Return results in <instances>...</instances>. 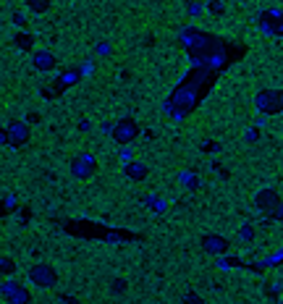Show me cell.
<instances>
[{
	"label": "cell",
	"mask_w": 283,
	"mask_h": 304,
	"mask_svg": "<svg viewBox=\"0 0 283 304\" xmlns=\"http://www.w3.org/2000/svg\"><path fill=\"white\" fill-rule=\"evenodd\" d=\"M241 239H252V228H249V226H244V231H241Z\"/></svg>",
	"instance_id": "cell-21"
},
{
	"label": "cell",
	"mask_w": 283,
	"mask_h": 304,
	"mask_svg": "<svg viewBox=\"0 0 283 304\" xmlns=\"http://www.w3.org/2000/svg\"><path fill=\"white\" fill-rule=\"evenodd\" d=\"M199 11H202V6H199V3H189V14H192V16H199Z\"/></svg>",
	"instance_id": "cell-17"
},
{
	"label": "cell",
	"mask_w": 283,
	"mask_h": 304,
	"mask_svg": "<svg viewBox=\"0 0 283 304\" xmlns=\"http://www.w3.org/2000/svg\"><path fill=\"white\" fill-rule=\"evenodd\" d=\"M202 249H205L207 254L220 257V254L228 252V239L218 236V233H205V236H202Z\"/></svg>",
	"instance_id": "cell-7"
},
{
	"label": "cell",
	"mask_w": 283,
	"mask_h": 304,
	"mask_svg": "<svg viewBox=\"0 0 283 304\" xmlns=\"http://www.w3.org/2000/svg\"><path fill=\"white\" fill-rule=\"evenodd\" d=\"M79 128H81V131H89L92 123H89V121H81V123H79Z\"/></svg>",
	"instance_id": "cell-22"
},
{
	"label": "cell",
	"mask_w": 283,
	"mask_h": 304,
	"mask_svg": "<svg viewBox=\"0 0 283 304\" xmlns=\"http://www.w3.org/2000/svg\"><path fill=\"white\" fill-rule=\"evenodd\" d=\"M24 6H27L32 14H47L53 6V0H24Z\"/></svg>",
	"instance_id": "cell-12"
},
{
	"label": "cell",
	"mask_w": 283,
	"mask_h": 304,
	"mask_svg": "<svg viewBox=\"0 0 283 304\" xmlns=\"http://www.w3.org/2000/svg\"><path fill=\"white\" fill-rule=\"evenodd\" d=\"M254 108H257V113H262V115L280 113V108H283L280 89H259L257 97H254Z\"/></svg>",
	"instance_id": "cell-2"
},
{
	"label": "cell",
	"mask_w": 283,
	"mask_h": 304,
	"mask_svg": "<svg viewBox=\"0 0 283 304\" xmlns=\"http://www.w3.org/2000/svg\"><path fill=\"white\" fill-rule=\"evenodd\" d=\"M16 270V262L11 257H0V273H14Z\"/></svg>",
	"instance_id": "cell-13"
},
{
	"label": "cell",
	"mask_w": 283,
	"mask_h": 304,
	"mask_svg": "<svg viewBox=\"0 0 283 304\" xmlns=\"http://www.w3.org/2000/svg\"><path fill=\"white\" fill-rule=\"evenodd\" d=\"M186 299H189L186 304H202V301H199V296H197V294H189Z\"/></svg>",
	"instance_id": "cell-20"
},
{
	"label": "cell",
	"mask_w": 283,
	"mask_h": 304,
	"mask_svg": "<svg viewBox=\"0 0 283 304\" xmlns=\"http://www.w3.org/2000/svg\"><path fill=\"white\" fill-rule=\"evenodd\" d=\"M27 278L32 280L34 286H40V288H55L58 286V273H55V267L47 265V262L32 265L27 270Z\"/></svg>",
	"instance_id": "cell-4"
},
{
	"label": "cell",
	"mask_w": 283,
	"mask_h": 304,
	"mask_svg": "<svg viewBox=\"0 0 283 304\" xmlns=\"http://www.w3.org/2000/svg\"><path fill=\"white\" fill-rule=\"evenodd\" d=\"M0 296L6 299V304H32V291L19 283L16 278H8L0 283Z\"/></svg>",
	"instance_id": "cell-1"
},
{
	"label": "cell",
	"mask_w": 283,
	"mask_h": 304,
	"mask_svg": "<svg viewBox=\"0 0 283 304\" xmlns=\"http://www.w3.org/2000/svg\"><path fill=\"white\" fill-rule=\"evenodd\" d=\"M207 11H210V14H223V11H226V8H223V3H220V0H210V3H207Z\"/></svg>",
	"instance_id": "cell-14"
},
{
	"label": "cell",
	"mask_w": 283,
	"mask_h": 304,
	"mask_svg": "<svg viewBox=\"0 0 283 304\" xmlns=\"http://www.w3.org/2000/svg\"><path fill=\"white\" fill-rule=\"evenodd\" d=\"M68 171H71V176L74 179L87 181V179H92L94 173H97V160H94L92 152H79V155L68 163Z\"/></svg>",
	"instance_id": "cell-3"
},
{
	"label": "cell",
	"mask_w": 283,
	"mask_h": 304,
	"mask_svg": "<svg viewBox=\"0 0 283 304\" xmlns=\"http://www.w3.org/2000/svg\"><path fill=\"white\" fill-rule=\"evenodd\" d=\"M259 24H262V32L265 34H273V37H280V11L273 8L267 14L259 16Z\"/></svg>",
	"instance_id": "cell-8"
},
{
	"label": "cell",
	"mask_w": 283,
	"mask_h": 304,
	"mask_svg": "<svg viewBox=\"0 0 283 304\" xmlns=\"http://www.w3.org/2000/svg\"><path fill=\"white\" fill-rule=\"evenodd\" d=\"M275 205H280L275 189H262V192H257V197H254V207H257V210H265V213H270Z\"/></svg>",
	"instance_id": "cell-9"
},
{
	"label": "cell",
	"mask_w": 283,
	"mask_h": 304,
	"mask_svg": "<svg viewBox=\"0 0 283 304\" xmlns=\"http://www.w3.org/2000/svg\"><path fill=\"white\" fill-rule=\"evenodd\" d=\"M97 53H100V55H108V53H110V45H108V42H100V45H97Z\"/></svg>",
	"instance_id": "cell-18"
},
{
	"label": "cell",
	"mask_w": 283,
	"mask_h": 304,
	"mask_svg": "<svg viewBox=\"0 0 283 304\" xmlns=\"http://www.w3.org/2000/svg\"><path fill=\"white\" fill-rule=\"evenodd\" d=\"M123 173L131 181H145L147 179V166L145 163H134V160H128L126 163V168H123Z\"/></svg>",
	"instance_id": "cell-11"
},
{
	"label": "cell",
	"mask_w": 283,
	"mask_h": 304,
	"mask_svg": "<svg viewBox=\"0 0 283 304\" xmlns=\"http://www.w3.org/2000/svg\"><path fill=\"white\" fill-rule=\"evenodd\" d=\"M110 136H113V139H115V142L121 144V147L131 144L134 139L139 136V123H136L134 118H128V115H126V118H121L118 123H113V131H110Z\"/></svg>",
	"instance_id": "cell-5"
},
{
	"label": "cell",
	"mask_w": 283,
	"mask_h": 304,
	"mask_svg": "<svg viewBox=\"0 0 283 304\" xmlns=\"http://www.w3.org/2000/svg\"><path fill=\"white\" fill-rule=\"evenodd\" d=\"M121 158L128 163V160H131V149H128V147H123V149H121Z\"/></svg>",
	"instance_id": "cell-19"
},
{
	"label": "cell",
	"mask_w": 283,
	"mask_h": 304,
	"mask_svg": "<svg viewBox=\"0 0 283 304\" xmlns=\"http://www.w3.org/2000/svg\"><path fill=\"white\" fill-rule=\"evenodd\" d=\"M94 71V63L92 61H84V63H81V71L79 74H92Z\"/></svg>",
	"instance_id": "cell-16"
},
{
	"label": "cell",
	"mask_w": 283,
	"mask_h": 304,
	"mask_svg": "<svg viewBox=\"0 0 283 304\" xmlns=\"http://www.w3.org/2000/svg\"><path fill=\"white\" fill-rule=\"evenodd\" d=\"M16 42H19V45H21V48H24V50H29V48H32V42H34V40H32V37H29V34H19V37H16Z\"/></svg>",
	"instance_id": "cell-15"
},
{
	"label": "cell",
	"mask_w": 283,
	"mask_h": 304,
	"mask_svg": "<svg viewBox=\"0 0 283 304\" xmlns=\"http://www.w3.org/2000/svg\"><path fill=\"white\" fill-rule=\"evenodd\" d=\"M6 142L11 147H21V144H27L29 142V128L24 121H11L6 126Z\"/></svg>",
	"instance_id": "cell-6"
},
{
	"label": "cell",
	"mask_w": 283,
	"mask_h": 304,
	"mask_svg": "<svg viewBox=\"0 0 283 304\" xmlns=\"http://www.w3.org/2000/svg\"><path fill=\"white\" fill-rule=\"evenodd\" d=\"M32 66L37 71H50V68H55V55L50 50H37L32 55Z\"/></svg>",
	"instance_id": "cell-10"
}]
</instances>
